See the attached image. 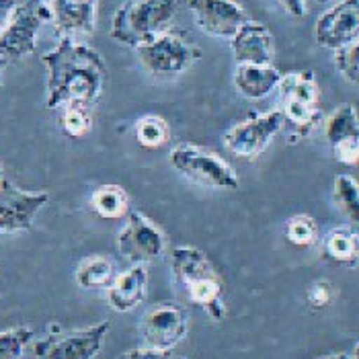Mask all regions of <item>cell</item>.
I'll list each match as a JSON object with an SVG mask.
<instances>
[{
	"label": "cell",
	"instance_id": "obj_19",
	"mask_svg": "<svg viewBox=\"0 0 359 359\" xmlns=\"http://www.w3.org/2000/svg\"><path fill=\"white\" fill-rule=\"evenodd\" d=\"M281 72L273 64H236L234 86L250 101H261L277 90Z\"/></svg>",
	"mask_w": 359,
	"mask_h": 359
},
{
	"label": "cell",
	"instance_id": "obj_5",
	"mask_svg": "<svg viewBox=\"0 0 359 359\" xmlns=\"http://www.w3.org/2000/svg\"><path fill=\"white\" fill-rule=\"evenodd\" d=\"M170 166L181 172L185 179L194 181L201 187L236 191L241 179L236 170L222 158L218 152L203 148L199 144H179L170 150Z\"/></svg>",
	"mask_w": 359,
	"mask_h": 359
},
{
	"label": "cell",
	"instance_id": "obj_7",
	"mask_svg": "<svg viewBox=\"0 0 359 359\" xmlns=\"http://www.w3.org/2000/svg\"><path fill=\"white\" fill-rule=\"evenodd\" d=\"M46 23H52L48 0H25L19 4L6 27L0 31V57L6 64H13L33 54L39 31Z\"/></svg>",
	"mask_w": 359,
	"mask_h": 359
},
{
	"label": "cell",
	"instance_id": "obj_22",
	"mask_svg": "<svg viewBox=\"0 0 359 359\" xmlns=\"http://www.w3.org/2000/svg\"><path fill=\"white\" fill-rule=\"evenodd\" d=\"M93 212L103 220H119L130 212V197L119 185H101L90 199Z\"/></svg>",
	"mask_w": 359,
	"mask_h": 359
},
{
	"label": "cell",
	"instance_id": "obj_12",
	"mask_svg": "<svg viewBox=\"0 0 359 359\" xmlns=\"http://www.w3.org/2000/svg\"><path fill=\"white\" fill-rule=\"evenodd\" d=\"M140 332L148 347L170 351L187 337L189 316L181 306L163 302V304L152 306L144 314Z\"/></svg>",
	"mask_w": 359,
	"mask_h": 359
},
{
	"label": "cell",
	"instance_id": "obj_36",
	"mask_svg": "<svg viewBox=\"0 0 359 359\" xmlns=\"http://www.w3.org/2000/svg\"><path fill=\"white\" fill-rule=\"evenodd\" d=\"M6 177H4V166H2V163H0V185H2V181H4Z\"/></svg>",
	"mask_w": 359,
	"mask_h": 359
},
{
	"label": "cell",
	"instance_id": "obj_20",
	"mask_svg": "<svg viewBox=\"0 0 359 359\" xmlns=\"http://www.w3.org/2000/svg\"><path fill=\"white\" fill-rule=\"evenodd\" d=\"M323 255L341 267L359 265V232L351 226H339L323 238Z\"/></svg>",
	"mask_w": 359,
	"mask_h": 359
},
{
	"label": "cell",
	"instance_id": "obj_16",
	"mask_svg": "<svg viewBox=\"0 0 359 359\" xmlns=\"http://www.w3.org/2000/svg\"><path fill=\"white\" fill-rule=\"evenodd\" d=\"M228 41L236 64H273L276 60L273 35L263 23L245 21Z\"/></svg>",
	"mask_w": 359,
	"mask_h": 359
},
{
	"label": "cell",
	"instance_id": "obj_9",
	"mask_svg": "<svg viewBox=\"0 0 359 359\" xmlns=\"http://www.w3.org/2000/svg\"><path fill=\"white\" fill-rule=\"evenodd\" d=\"M109 334V323H99L86 329L55 332L33 345L37 359H95Z\"/></svg>",
	"mask_w": 359,
	"mask_h": 359
},
{
	"label": "cell",
	"instance_id": "obj_32",
	"mask_svg": "<svg viewBox=\"0 0 359 359\" xmlns=\"http://www.w3.org/2000/svg\"><path fill=\"white\" fill-rule=\"evenodd\" d=\"M17 6H19L17 0H0V31L6 27Z\"/></svg>",
	"mask_w": 359,
	"mask_h": 359
},
{
	"label": "cell",
	"instance_id": "obj_8",
	"mask_svg": "<svg viewBox=\"0 0 359 359\" xmlns=\"http://www.w3.org/2000/svg\"><path fill=\"white\" fill-rule=\"evenodd\" d=\"M283 128H285V121L279 109L255 113L247 119L234 123L224 134V146L230 154L238 158L255 161L269 148V144Z\"/></svg>",
	"mask_w": 359,
	"mask_h": 359
},
{
	"label": "cell",
	"instance_id": "obj_4",
	"mask_svg": "<svg viewBox=\"0 0 359 359\" xmlns=\"http://www.w3.org/2000/svg\"><path fill=\"white\" fill-rule=\"evenodd\" d=\"M177 8V0H128L115 11L109 35L117 43L136 50L158 33L170 29Z\"/></svg>",
	"mask_w": 359,
	"mask_h": 359
},
{
	"label": "cell",
	"instance_id": "obj_14",
	"mask_svg": "<svg viewBox=\"0 0 359 359\" xmlns=\"http://www.w3.org/2000/svg\"><path fill=\"white\" fill-rule=\"evenodd\" d=\"M314 39L325 50H339L359 39V0H337L314 23Z\"/></svg>",
	"mask_w": 359,
	"mask_h": 359
},
{
	"label": "cell",
	"instance_id": "obj_37",
	"mask_svg": "<svg viewBox=\"0 0 359 359\" xmlns=\"http://www.w3.org/2000/svg\"><path fill=\"white\" fill-rule=\"evenodd\" d=\"M316 2H320V4H325V2H331V0H316Z\"/></svg>",
	"mask_w": 359,
	"mask_h": 359
},
{
	"label": "cell",
	"instance_id": "obj_1",
	"mask_svg": "<svg viewBox=\"0 0 359 359\" xmlns=\"http://www.w3.org/2000/svg\"><path fill=\"white\" fill-rule=\"evenodd\" d=\"M41 64L48 70V109H62L72 103L93 107L101 99L107 83V64L95 48L62 37L54 50L41 55Z\"/></svg>",
	"mask_w": 359,
	"mask_h": 359
},
{
	"label": "cell",
	"instance_id": "obj_34",
	"mask_svg": "<svg viewBox=\"0 0 359 359\" xmlns=\"http://www.w3.org/2000/svg\"><path fill=\"white\" fill-rule=\"evenodd\" d=\"M4 68H6V62L0 57V86H2V76H4Z\"/></svg>",
	"mask_w": 359,
	"mask_h": 359
},
{
	"label": "cell",
	"instance_id": "obj_35",
	"mask_svg": "<svg viewBox=\"0 0 359 359\" xmlns=\"http://www.w3.org/2000/svg\"><path fill=\"white\" fill-rule=\"evenodd\" d=\"M351 358L353 359H359V343L353 347V353H351Z\"/></svg>",
	"mask_w": 359,
	"mask_h": 359
},
{
	"label": "cell",
	"instance_id": "obj_26",
	"mask_svg": "<svg viewBox=\"0 0 359 359\" xmlns=\"http://www.w3.org/2000/svg\"><path fill=\"white\" fill-rule=\"evenodd\" d=\"M60 123L68 138H83L93 128V111L88 105H81V103L66 105L62 107Z\"/></svg>",
	"mask_w": 359,
	"mask_h": 359
},
{
	"label": "cell",
	"instance_id": "obj_23",
	"mask_svg": "<svg viewBox=\"0 0 359 359\" xmlns=\"http://www.w3.org/2000/svg\"><path fill=\"white\" fill-rule=\"evenodd\" d=\"M332 201L337 210L359 226V181L353 175H337L332 181Z\"/></svg>",
	"mask_w": 359,
	"mask_h": 359
},
{
	"label": "cell",
	"instance_id": "obj_18",
	"mask_svg": "<svg viewBox=\"0 0 359 359\" xmlns=\"http://www.w3.org/2000/svg\"><path fill=\"white\" fill-rule=\"evenodd\" d=\"M148 290V269L146 265H132L123 273H117L113 283L107 287V300L115 312L136 310Z\"/></svg>",
	"mask_w": 359,
	"mask_h": 359
},
{
	"label": "cell",
	"instance_id": "obj_10",
	"mask_svg": "<svg viewBox=\"0 0 359 359\" xmlns=\"http://www.w3.org/2000/svg\"><path fill=\"white\" fill-rule=\"evenodd\" d=\"M117 249L119 255L132 265H146L163 257L165 234L142 212L130 210L128 222L117 236Z\"/></svg>",
	"mask_w": 359,
	"mask_h": 359
},
{
	"label": "cell",
	"instance_id": "obj_15",
	"mask_svg": "<svg viewBox=\"0 0 359 359\" xmlns=\"http://www.w3.org/2000/svg\"><path fill=\"white\" fill-rule=\"evenodd\" d=\"M187 6L195 25L205 35L218 39H230L245 21H249L236 0H187Z\"/></svg>",
	"mask_w": 359,
	"mask_h": 359
},
{
	"label": "cell",
	"instance_id": "obj_11",
	"mask_svg": "<svg viewBox=\"0 0 359 359\" xmlns=\"http://www.w3.org/2000/svg\"><path fill=\"white\" fill-rule=\"evenodd\" d=\"M48 201V191H23L13 181L4 179L0 185V236L31 230Z\"/></svg>",
	"mask_w": 359,
	"mask_h": 359
},
{
	"label": "cell",
	"instance_id": "obj_6",
	"mask_svg": "<svg viewBox=\"0 0 359 359\" xmlns=\"http://www.w3.org/2000/svg\"><path fill=\"white\" fill-rule=\"evenodd\" d=\"M142 66L156 79H177L187 72L201 57V50L194 41L172 29H166L150 41L136 48Z\"/></svg>",
	"mask_w": 359,
	"mask_h": 359
},
{
	"label": "cell",
	"instance_id": "obj_28",
	"mask_svg": "<svg viewBox=\"0 0 359 359\" xmlns=\"http://www.w3.org/2000/svg\"><path fill=\"white\" fill-rule=\"evenodd\" d=\"M332 62L337 72L351 84L359 86V39L332 52Z\"/></svg>",
	"mask_w": 359,
	"mask_h": 359
},
{
	"label": "cell",
	"instance_id": "obj_25",
	"mask_svg": "<svg viewBox=\"0 0 359 359\" xmlns=\"http://www.w3.org/2000/svg\"><path fill=\"white\" fill-rule=\"evenodd\" d=\"M283 234L290 245L308 249L318 243V222L308 214H296L283 226Z\"/></svg>",
	"mask_w": 359,
	"mask_h": 359
},
{
	"label": "cell",
	"instance_id": "obj_3",
	"mask_svg": "<svg viewBox=\"0 0 359 359\" xmlns=\"http://www.w3.org/2000/svg\"><path fill=\"white\" fill-rule=\"evenodd\" d=\"M277 95L283 121L292 130V144L308 138L323 123L320 86L312 70H296L281 74V81L277 84Z\"/></svg>",
	"mask_w": 359,
	"mask_h": 359
},
{
	"label": "cell",
	"instance_id": "obj_17",
	"mask_svg": "<svg viewBox=\"0 0 359 359\" xmlns=\"http://www.w3.org/2000/svg\"><path fill=\"white\" fill-rule=\"evenodd\" d=\"M60 37H84L95 31L99 0H48Z\"/></svg>",
	"mask_w": 359,
	"mask_h": 359
},
{
	"label": "cell",
	"instance_id": "obj_13",
	"mask_svg": "<svg viewBox=\"0 0 359 359\" xmlns=\"http://www.w3.org/2000/svg\"><path fill=\"white\" fill-rule=\"evenodd\" d=\"M332 156L345 166H359V113L353 103H341L323 121Z\"/></svg>",
	"mask_w": 359,
	"mask_h": 359
},
{
	"label": "cell",
	"instance_id": "obj_24",
	"mask_svg": "<svg viewBox=\"0 0 359 359\" xmlns=\"http://www.w3.org/2000/svg\"><path fill=\"white\" fill-rule=\"evenodd\" d=\"M134 134L140 146L144 148H161L170 140V128L161 115H144L134 126Z\"/></svg>",
	"mask_w": 359,
	"mask_h": 359
},
{
	"label": "cell",
	"instance_id": "obj_30",
	"mask_svg": "<svg viewBox=\"0 0 359 359\" xmlns=\"http://www.w3.org/2000/svg\"><path fill=\"white\" fill-rule=\"evenodd\" d=\"M119 359H172L170 351H163V349H154V347H136V349H130L126 351Z\"/></svg>",
	"mask_w": 359,
	"mask_h": 359
},
{
	"label": "cell",
	"instance_id": "obj_31",
	"mask_svg": "<svg viewBox=\"0 0 359 359\" xmlns=\"http://www.w3.org/2000/svg\"><path fill=\"white\" fill-rule=\"evenodd\" d=\"M277 4L290 15V17H296V19H302L308 13V4L306 0H277Z\"/></svg>",
	"mask_w": 359,
	"mask_h": 359
},
{
	"label": "cell",
	"instance_id": "obj_21",
	"mask_svg": "<svg viewBox=\"0 0 359 359\" xmlns=\"http://www.w3.org/2000/svg\"><path fill=\"white\" fill-rule=\"evenodd\" d=\"M117 276L115 271V263L103 257V255H95L84 259L83 263L76 269V283L83 290H107L113 279Z\"/></svg>",
	"mask_w": 359,
	"mask_h": 359
},
{
	"label": "cell",
	"instance_id": "obj_33",
	"mask_svg": "<svg viewBox=\"0 0 359 359\" xmlns=\"http://www.w3.org/2000/svg\"><path fill=\"white\" fill-rule=\"evenodd\" d=\"M318 359H353L349 353H331V355H325V358Z\"/></svg>",
	"mask_w": 359,
	"mask_h": 359
},
{
	"label": "cell",
	"instance_id": "obj_38",
	"mask_svg": "<svg viewBox=\"0 0 359 359\" xmlns=\"http://www.w3.org/2000/svg\"><path fill=\"white\" fill-rule=\"evenodd\" d=\"M181 359H185V358H181Z\"/></svg>",
	"mask_w": 359,
	"mask_h": 359
},
{
	"label": "cell",
	"instance_id": "obj_2",
	"mask_svg": "<svg viewBox=\"0 0 359 359\" xmlns=\"http://www.w3.org/2000/svg\"><path fill=\"white\" fill-rule=\"evenodd\" d=\"M170 269L177 283L187 294L189 302L208 312L216 323L224 320V281L214 263L203 250L195 247H177L170 252Z\"/></svg>",
	"mask_w": 359,
	"mask_h": 359
},
{
	"label": "cell",
	"instance_id": "obj_29",
	"mask_svg": "<svg viewBox=\"0 0 359 359\" xmlns=\"http://www.w3.org/2000/svg\"><path fill=\"white\" fill-rule=\"evenodd\" d=\"M334 285H332L331 281H327V279H316V281H312L310 285H308V290H306V302L312 306L314 310H323V308H327V306L332 304V300H334Z\"/></svg>",
	"mask_w": 359,
	"mask_h": 359
},
{
	"label": "cell",
	"instance_id": "obj_27",
	"mask_svg": "<svg viewBox=\"0 0 359 359\" xmlns=\"http://www.w3.org/2000/svg\"><path fill=\"white\" fill-rule=\"evenodd\" d=\"M35 332L29 327H13L0 331V359H21Z\"/></svg>",
	"mask_w": 359,
	"mask_h": 359
}]
</instances>
